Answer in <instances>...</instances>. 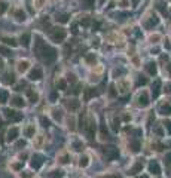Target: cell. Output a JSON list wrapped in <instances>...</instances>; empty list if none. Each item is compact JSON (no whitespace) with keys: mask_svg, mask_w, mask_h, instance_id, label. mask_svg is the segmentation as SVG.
<instances>
[{"mask_svg":"<svg viewBox=\"0 0 171 178\" xmlns=\"http://www.w3.org/2000/svg\"><path fill=\"white\" fill-rule=\"evenodd\" d=\"M34 52L37 53V57L42 59L43 62L46 64H51L57 59V51L51 48L49 45L43 42L40 37H36V42H34Z\"/></svg>","mask_w":171,"mask_h":178,"instance_id":"1","label":"cell"},{"mask_svg":"<svg viewBox=\"0 0 171 178\" xmlns=\"http://www.w3.org/2000/svg\"><path fill=\"white\" fill-rule=\"evenodd\" d=\"M82 123H83V126H82L83 132L88 135L89 140H92V138H94V134H95V120H94V117H92L91 114H86L85 119L82 120Z\"/></svg>","mask_w":171,"mask_h":178,"instance_id":"2","label":"cell"},{"mask_svg":"<svg viewBox=\"0 0 171 178\" xmlns=\"http://www.w3.org/2000/svg\"><path fill=\"white\" fill-rule=\"evenodd\" d=\"M66 36H67V33H66L64 28H52L51 34H49L51 40L55 43H61L64 39H66Z\"/></svg>","mask_w":171,"mask_h":178,"instance_id":"3","label":"cell"},{"mask_svg":"<svg viewBox=\"0 0 171 178\" xmlns=\"http://www.w3.org/2000/svg\"><path fill=\"white\" fill-rule=\"evenodd\" d=\"M103 154H104V157H106L107 160H115V159L119 156V150H118V147H115V145H106V147L103 148Z\"/></svg>","mask_w":171,"mask_h":178,"instance_id":"4","label":"cell"},{"mask_svg":"<svg viewBox=\"0 0 171 178\" xmlns=\"http://www.w3.org/2000/svg\"><path fill=\"white\" fill-rule=\"evenodd\" d=\"M158 22H159L158 17H156L155 14H149V15H146L145 19H143V27H145L146 30H152L155 26H158Z\"/></svg>","mask_w":171,"mask_h":178,"instance_id":"5","label":"cell"},{"mask_svg":"<svg viewBox=\"0 0 171 178\" xmlns=\"http://www.w3.org/2000/svg\"><path fill=\"white\" fill-rule=\"evenodd\" d=\"M3 114H5V117L10 120V122H18V120H21L22 119V114L21 113H18L15 110H10V109H5L3 110Z\"/></svg>","mask_w":171,"mask_h":178,"instance_id":"6","label":"cell"},{"mask_svg":"<svg viewBox=\"0 0 171 178\" xmlns=\"http://www.w3.org/2000/svg\"><path fill=\"white\" fill-rule=\"evenodd\" d=\"M42 77H43V71L39 65H36L34 68H31V71L28 73V79H30V80H40Z\"/></svg>","mask_w":171,"mask_h":178,"instance_id":"7","label":"cell"},{"mask_svg":"<svg viewBox=\"0 0 171 178\" xmlns=\"http://www.w3.org/2000/svg\"><path fill=\"white\" fill-rule=\"evenodd\" d=\"M12 15H14V18L17 19L18 22H22V21L27 19V15H26V12H24L22 8H15L12 10Z\"/></svg>","mask_w":171,"mask_h":178,"instance_id":"8","label":"cell"},{"mask_svg":"<svg viewBox=\"0 0 171 178\" xmlns=\"http://www.w3.org/2000/svg\"><path fill=\"white\" fill-rule=\"evenodd\" d=\"M42 163H43V156L34 154L33 157H31V166H33L34 169H39V168L42 166Z\"/></svg>","mask_w":171,"mask_h":178,"instance_id":"9","label":"cell"},{"mask_svg":"<svg viewBox=\"0 0 171 178\" xmlns=\"http://www.w3.org/2000/svg\"><path fill=\"white\" fill-rule=\"evenodd\" d=\"M137 104H138V105H140V107H146V105H147V104H149V98H147V92H146V91H143V92L140 93V95H138V98H137Z\"/></svg>","mask_w":171,"mask_h":178,"instance_id":"10","label":"cell"},{"mask_svg":"<svg viewBox=\"0 0 171 178\" xmlns=\"http://www.w3.org/2000/svg\"><path fill=\"white\" fill-rule=\"evenodd\" d=\"M143 165H145V162H143V159H140V160L136 162V165L131 168V169L128 171V174H131V175H134V174H137V172H141V169H143Z\"/></svg>","mask_w":171,"mask_h":178,"instance_id":"11","label":"cell"},{"mask_svg":"<svg viewBox=\"0 0 171 178\" xmlns=\"http://www.w3.org/2000/svg\"><path fill=\"white\" fill-rule=\"evenodd\" d=\"M18 134H19V131H18V128H10L8 131V136H6V141H15L17 140V136Z\"/></svg>","mask_w":171,"mask_h":178,"instance_id":"12","label":"cell"},{"mask_svg":"<svg viewBox=\"0 0 171 178\" xmlns=\"http://www.w3.org/2000/svg\"><path fill=\"white\" fill-rule=\"evenodd\" d=\"M28 65H30V62H28L27 59H21V61H18L17 68L19 73H26L27 70H28Z\"/></svg>","mask_w":171,"mask_h":178,"instance_id":"13","label":"cell"},{"mask_svg":"<svg viewBox=\"0 0 171 178\" xmlns=\"http://www.w3.org/2000/svg\"><path fill=\"white\" fill-rule=\"evenodd\" d=\"M66 107L70 111H76L79 109V101H76V100H67L66 101Z\"/></svg>","mask_w":171,"mask_h":178,"instance_id":"14","label":"cell"},{"mask_svg":"<svg viewBox=\"0 0 171 178\" xmlns=\"http://www.w3.org/2000/svg\"><path fill=\"white\" fill-rule=\"evenodd\" d=\"M149 171H150L152 174H155V175H158V174L161 172V168H159L158 162H156V160H152V162H150V163H149Z\"/></svg>","mask_w":171,"mask_h":178,"instance_id":"15","label":"cell"},{"mask_svg":"<svg viewBox=\"0 0 171 178\" xmlns=\"http://www.w3.org/2000/svg\"><path fill=\"white\" fill-rule=\"evenodd\" d=\"M30 39H31V36H30V33H24L21 34V37H19V43L24 46V48H27L28 45H30Z\"/></svg>","mask_w":171,"mask_h":178,"instance_id":"16","label":"cell"},{"mask_svg":"<svg viewBox=\"0 0 171 178\" xmlns=\"http://www.w3.org/2000/svg\"><path fill=\"white\" fill-rule=\"evenodd\" d=\"M10 105L14 107H24V101L21 97H12L10 98Z\"/></svg>","mask_w":171,"mask_h":178,"instance_id":"17","label":"cell"},{"mask_svg":"<svg viewBox=\"0 0 171 178\" xmlns=\"http://www.w3.org/2000/svg\"><path fill=\"white\" fill-rule=\"evenodd\" d=\"M145 68L150 76H155V74H156V64H155V62H147L145 65Z\"/></svg>","mask_w":171,"mask_h":178,"instance_id":"18","label":"cell"},{"mask_svg":"<svg viewBox=\"0 0 171 178\" xmlns=\"http://www.w3.org/2000/svg\"><path fill=\"white\" fill-rule=\"evenodd\" d=\"M159 86H161V80H155L153 86H152V95H153V98H156L159 95Z\"/></svg>","mask_w":171,"mask_h":178,"instance_id":"19","label":"cell"},{"mask_svg":"<svg viewBox=\"0 0 171 178\" xmlns=\"http://www.w3.org/2000/svg\"><path fill=\"white\" fill-rule=\"evenodd\" d=\"M68 15L67 14H57L55 15V19L58 21V22H61V24H66V22H68Z\"/></svg>","mask_w":171,"mask_h":178,"instance_id":"20","label":"cell"},{"mask_svg":"<svg viewBox=\"0 0 171 178\" xmlns=\"http://www.w3.org/2000/svg\"><path fill=\"white\" fill-rule=\"evenodd\" d=\"M140 145H141V144H140V141H138V140H132V141L129 143V148H131L134 153H137L138 150H140Z\"/></svg>","mask_w":171,"mask_h":178,"instance_id":"21","label":"cell"},{"mask_svg":"<svg viewBox=\"0 0 171 178\" xmlns=\"http://www.w3.org/2000/svg\"><path fill=\"white\" fill-rule=\"evenodd\" d=\"M2 42L6 43V45H9V46H12V48H15L18 43L15 42V39L14 37H2Z\"/></svg>","mask_w":171,"mask_h":178,"instance_id":"22","label":"cell"},{"mask_svg":"<svg viewBox=\"0 0 171 178\" xmlns=\"http://www.w3.org/2000/svg\"><path fill=\"white\" fill-rule=\"evenodd\" d=\"M2 82H5V83H14L15 82V77H14V74L12 73H6L5 76H3V79H2Z\"/></svg>","mask_w":171,"mask_h":178,"instance_id":"23","label":"cell"},{"mask_svg":"<svg viewBox=\"0 0 171 178\" xmlns=\"http://www.w3.org/2000/svg\"><path fill=\"white\" fill-rule=\"evenodd\" d=\"M159 111H161V114H170L171 113V105L170 104H162V105L159 107Z\"/></svg>","mask_w":171,"mask_h":178,"instance_id":"24","label":"cell"},{"mask_svg":"<svg viewBox=\"0 0 171 178\" xmlns=\"http://www.w3.org/2000/svg\"><path fill=\"white\" fill-rule=\"evenodd\" d=\"M8 98H9V93H8V91H5V89H2V91H0V102H2V104H5V102L8 101Z\"/></svg>","mask_w":171,"mask_h":178,"instance_id":"25","label":"cell"},{"mask_svg":"<svg viewBox=\"0 0 171 178\" xmlns=\"http://www.w3.org/2000/svg\"><path fill=\"white\" fill-rule=\"evenodd\" d=\"M125 73H127V71H125V68L119 67V68H115L112 74H113V77H119V76H122V74H125Z\"/></svg>","mask_w":171,"mask_h":178,"instance_id":"26","label":"cell"},{"mask_svg":"<svg viewBox=\"0 0 171 178\" xmlns=\"http://www.w3.org/2000/svg\"><path fill=\"white\" fill-rule=\"evenodd\" d=\"M27 95H28V98H30V101H31V102H37V93L33 92L31 89H28V91H27Z\"/></svg>","mask_w":171,"mask_h":178,"instance_id":"27","label":"cell"},{"mask_svg":"<svg viewBox=\"0 0 171 178\" xmlns=\"http://www.w3.org/2000/svg\"><path fill=\"white\" fill-rule=\"evenodd\" d=\"M63 175H64V174H63V171H52L48 177H49V178H63Z\"/></svg>","mask_w":171,"mask_h":178,"instance_id":"28","label":"cell"},{"mask_svg":"<svg viewBox=\"0 0 171 178\" xmlns=\"http://www.w3.org/2000/svg\"><path fill=\"white\" fill-rule=\"evenodd\" d=\"M73 147H75V150H76V152H80V150L83 148V144H82L79 140H73Z\"/></svg>","mask_w":171,"mask_h":178,"instance_id":"29","label":"cell"},{"mask_svg":"<svg viewBox=\"0 0 171 178\" xmlns=\"http://www.w3.org/2000/svg\"><path fill=\"white\" fill-rule=\"evenodd\" d=\"M97 95V91H94V89H86V93H85V100L88 101L91 97H95Z\"/></svg>","mask_w":171,"mask_h":178,"instance_id":"30","label":"cell"},{"mask_svg":"<svg viewBox=\"0 0 171 178\" xmlns=\"http://www.w3.org/2000/svg\"><path fill=\"white\" fill-rule=\"evenodd\" d=\"M8 10V3L6 2H0V15H3Z\"/></svg>","mask_w":171,"mask_h":178,"instance_id":"31","label":"cell"},{"mask_svg":"<svg viewBox=\"0 0 171 178\" xmlns=\"http://www.w3.org/2000/svg\"><path fill=\"white\" fill-rule=\"evenodd\" d=\"M34 134V125H30V126L26 129V135L27 136H33Z\"/></svg>","mask_w":171,"mask_h":178,"instance_id":"32","label":"cell"},{"mask_svg":"<svg viewBox=\"0 0 171 178\" xmlns=\"http://www.w3.org/2000/svg\"><path fill=\"white\" fill-rule=\"evenodd\" d=\"M101 136L103 138H109V134H107V128L104 123H101Z\"/></svg>","mask_w":171,"mask_h":178,"instance_id":"33","label":"cell"},{"mask_svg":"<svg viewBox=\"0 0 171 178\" xmlns=\"http://www.w3.org/2000/svg\"><path fill=\"white\" fill-rule=\"evenodd\" d=\"M147 83V79L143 76H138V80H137V85H146Z\"/></svg>","mask_w":171,"mask_h":178,"instance_id":"34","label":"cell"},{"mask_svg":"<svg viewBox=\"0 0 171 178\" xmlns=\"http://www.w3.org/2000/svg\"><path fill=\"white\" fill-rule=\"evenodd\" d=\"M0 52H2L5 57H9V55H10V51H9L8 48H3V46H0Z\"/></svg>","mask_w":171,"mask_h":178,"instance_id":"35","label":"cell"},{"mask_svg":"<svg viewBox=\"0 0 171 178\" xmlns=\"http://www.w3.org/2000/svg\"><path fill=\"white\" fill-rule=\"evenodd\" d=\"M57 88H60V89H66V82H64V80H58V82H57Z\"/></svg>","mask_w":171,"mask_h":178,"instance_id":"36","label":"cell"},{"mask_svg":"<svg viewBox=\"0 0 171 178\" xmlns=\"http://www.w3.org/2000/svg\"><path fill=\"white\" fill-rule=\"evenodd\" d=\"M164 126L167 128L168 134H171V122H170V120H165V122H164Z\"/></svg>","mask_w":171,"mask_h":178,"instance_id":"37","label":"cell"},{"mask_svg":"<svg viewBox=\"0 0 171 178\" xmlns=\"http://www.w3.org/2000/svg\"><path fill=\"white\" fill-rule=\"evenodd\" d=\"M165 165H167V166H171V153H168V154L165 156Z\"/></svg>","mask_w":171,"mask_h":178,"instance_id":"38","label":"cell"},{"mask_svg":"<svg viewBox=\"0 0 171 178\" xmlns=\"http://www.w3.org/2000/svg\"><path fill=\"white\" fill-rule=\"evenodd\" d=\"M52 113H54V117L57 119V120H61V111L60 110H54Z\"/></svg>","mask_w":171,"mask_h":178,"instance_id":"39","label":"cell"},{"mask_svg":"<svg viewBox=\"0 0 171 178\" xmlns=\"http://www.w3.org/2000/svg\"><path fill=\"white\" fill-rule=\"evenodd\" d=\"M88 163H89V162H88V157H86V156H83V157L80 159V166H86Z\"/></svg>","mask_w":171,"mask_h":178,"instance_id":"40","label":"cell"},{"mask_svg":"<svg viewBox=\"0 0 171 178\" xmlns=\"http://www.w3.org/2000/svg\"><path fill=\"white\" fill-rule=\"evenodd\" d=\"M82 2L85 3L88 8H92V6H94V0H82Z\"/></svg>","mask_w":171,"mask_h":178,"instance_id":"41","label":"cell"},{"mask_svg":"<svg viewBox=\"0 0 171 178\" xmlns=\"http://www.w3.org/2000/svg\"><path fill=\"white\" fill-rule=\"evenodd\" d=\"M43 3H45V0H34V5H36V8H42Z\"/></svg>","mask_w":171,"mask_h":178,"instance_id":"42","label":"cell"},{"mask_svg":"<svg viewBox=\"0 0 171 178\" xmlns=\"http://www.w3.org/2000/svg\"><path fill=\"white\" fill-rule=\"evenodd\" d=\"M40 122H42V123H43L42 126H45V128H48V126H49V120H48V119L40 117Z\"/></svg>","mask_w":171,"mask_h":178,"instance_id":"43","label":"cell"},{"mask_svg":"<svg viewBox=\"0 0 171 178\" xmlns=\"http://www.w3.org/2000/svg\"><path fill=\"white\" fill-rule=\"evenodd\" d=\"M109 93H110L112 98H113V97H116V89H115V86H110V91H109Z\"/></svg>","mask_w":171,"mask_h":178,"instance_id":"44","label":"cell"},{"mask_svg":"<svg viewBox=\"0 0 171 178\" xmlns=\"http://www.w3.org/2000/svg\"><path fill=\"white\" fill-rule=\"evenodd\" d=\"M12 168H14V169H21V168H22V165H19V163H15V165H12Z\"/></svg>","mask_w":171,"mask_h":178,"instance_id":"45","label":"cell"},{"mask_svg":"<svg viewBox=\"0 0 171 178\" xmlns=\"http://www.w3.org/2000/svg\"><path fill=\"white\" fill-rule=\"evenodd\" d=\"M86 59L92 62V61H95V57H92V55H88V57H86Z\"/></svg>","mask_w":171,"mask_h":178,"instance_id":"46","label":"cell"},{"mask_svg":"<svg viewBox=\"0 0 171 178\" xmlns=\"http://www.w3.org/2000/svg\"><path fill=\"white\" fill-rule=\"evenodd\" d=\"M71 33H73V34H76V33H77V27H76V26L71 27Z\"/></svg>","mask_w":171,"mask_h":178,"instance_id":"47","label":"cell"},{"mask_svg":"<svg viewBox=\"0 0 171 178\" xmlns=\"http://www.w3.org/2000/svg\"><path fill=\"white\" fill-rule=\"evenodd\" d=\"M131 3H132V6H137L140 3V0H131Z\"/></svg>","mask_w":171,"mask_h":178,"instance_id":"48","label":"cell"},{"mask_svg":"<svg viewBox=\"0 0 171 178\" xmlns=\"http://www.w3.org/2000/svg\"><path fill=\"white\" fill-rule=\"evenodd\" d=\"M165 91H167V92H171V85H165Z\"/></svg>","mask_w":171,"mask_h":178,"instance_id":"49","label":"cell"},{"mask_svg":"<svg viewBox=\"0 0 171 178\" xmlns=\"http://www.w3.org/2000/svg\"><path fill=\"white\" fill-rule=\"evenodd\" d=\"M21 177H24V178H30V177H31V174H21Z\"/></svg>","mask_w":171,"mask_h":178,"instance_id":"50","label":"cell"},{"mask_svg":"<svg viewBox=\"0 0 171 178\" xmlns=\"http://www.w3.org/2000/svg\"><path fill=\"white\" fill-rule=\"evenodd\" d=\"M103 178H119V177H116V175H107V177H103Z\"/></svg>","mask_w":171,"mask_h":178,"instance_id":"51","label":"cell"},{"mask_svg":"<svg viewBox=\"0 0 171 178\" xmlns=\"http://www.w3.org/2000/svg\"><path fill=\"white\" fill-rule=\"evenodd\" d=\"M167 68H168V73H170V76H171V64H168V65H167Z\"/></svg>","mask_w":171,"mask_h":178,"instance_id":"52","label":"cell"},{"mask_svg":"<svg viewBox=\"0 0 171 178\" xmlns=\"http://www.w3.org/2000/svg\"><path fill=\"white\" fill-rule=\"evenodd\" d=\"M98 3H100V5H104V3H106V0H98Z\"/></svg>","mask_w":171,"mask_h":178,"instance_id":"53","label":"cell"},{"mask_svg":"<svg viewBox=\"0 0 171 178\" xmlns=\"http://www.w3.org/2000/svg\"><path fill=\"white\" fill-rule=\"evenodd\" d=\"M3 70V62H0V71Z\"/></svg>","mask_w":171,"mask_h":178,"instance_id":"54","label":"cell"},{"mask_svg":"<svg viewBox=\"0 0 171 178\" xmlns=\"http://www.w3.org/2000/svg\"><path fill=\"white\" fill-rule=\"evenodd\" d=\"M137 178H149L147 175H141V177H137Z\"/></svg>","mask_w":171,"mask_h":178,"instance_id":"55","label":"cell"}]
</instances>
